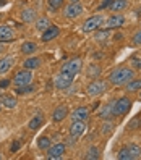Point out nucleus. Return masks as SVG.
<instances>
[{"label":"nucleus","instance_id":"nucleus-14","mask_svg":"<svg viewBox=\"0 0 141 160\" xmlns=\"http://www.w3.org/2000/svg\"><path fill=\"white\" fill-rule=\"evenodd\" d=\"M15 62H16V58L13 57V55H5V57L0 58V76L10 71L12 67L15 65Z\"/></svg>","mask_w":141,"mask_h":160},{"label":"nucleus","instance_id":"nucleus-46","mask_svg":"<svg viewBox=\"0 0 141 160\" xmlns=\"http://www.w3.org/2000/svg\"><path fill=\"white\" fill-rule=\"evenodd\" d=\"M127 2H128V0H127Z\"/></svg>","mask_w":141,"mask_h":160},{"label":"nucleus","instance_id":"nucleus-13","mask_svg":"<svg viewBox=\"0 0 141 160\" xmlns=\"http://www.w3.org/2000/svg\"><path fill=\"white\" fill-rule=\"evenodd\" d=\"M97 117L101 120H110L114 117V100H109L107 103L101 107V110L97 112Z\"/></svg>","mask_w":141,"mask_h":160},{"label":"nucleus","instance_id":"nucleus-39","mask_svg":"<svg viewBox=\"0 0 141 160\" xmlns=\"http://www.w3.org/2000/svg\"><path fill=\"white\" fill-rule=\"evenodd\" d=\"M10 84H12L10 79H0V89H7Z\"/></svg>","mask_w":141,"mask_h":160},{"label":"nucleus","instance_id":"nucleus-23","mask_svg":"<svg viewBox=\"0 0 141 160\" xmlns=\"http://www.w3.org/2000/svg\"><path fill=\"white\" fill-rule=\"evenodd\" d=\"M21 53H24V55H33L36 50H37V44L36 42H31V41H26V42H23L21 44Z\"/></svg>","mask_w":141,"mask_h":160},{"label":"nucleus","instance_id":"nucleus-43","mask_svg":"<svg viewBox=\"0 0 141 160\" xmlns=\"http://www.w3.org/2000/svg\"><path fill=\"white\" fill-rule=\"evenodd\" d=\"M138 92H139V99H141V89H139V91H138Z\"/></svg>","mask_w":141,"mask_h":160},{"label":"nucleus","instance_id":"nucleus-42","mask_svg":"<svg viewBox=\"0 0 141 160\" xmlns=\"http://www.w3.org/2000/svg\"><path fill=\"white\" fill-rule=\"evenodd\" d=\"M70 2H80V0H70Z\"/></svg>","mask_w":141,"mask_h":160},{"label":"nucleus","instance_id":"nucleus-9","mask_svg":"<svg viewBox=\"0 0 141 160\" xmlns=\"http://www.w3.org/2000/svg\"><path fill=\"white\" fill-rule=\"evenodd\" d=\"M125 24V16L122 13H112L107 20L104 21V26L107 29H118Z\"/></svg>","mask_w":141,"mask_h":160},{"label":"nucleus","instance_id":"nucleus-16","mask_svg":"<svg viewBox=\"0 0 141 160\" xmlns=\"http://www.w3.org/2000/svg\"><path fill=\"white\" fill-rule=\"evenodd\" d=\"M71 120H80V121H86L89 118V108L88 107H78L75 108L71 113L68 115Z\"/></svg>","mask_w":141,"mask_h":160},{"label":"nucleus","instance_id":"nucleus-35","mask_svg":"<svg viewBox=\"0 0 141 160\" xmlns=\"http://www.w3.org/2000/svg\"><path fill=\"white\" fill-rule=\"evenodd\" d=\"M109 31L110 29H107V28H106V29H101V28H99V29H96V31H94V32H96V39L97 41L107 39V37H109Z\"/></svg>","mask_w":141,"mask_h":160},{"label":"nucleus","instance_id":"nucleus-22","mask_svg":"<svg viewBox=\"0 0 141 160\" xmlns=\"http://www.w3.org/2000/svg\"><path fill=\"white\" fill-rule=\"evenodd\" d=\"M0 103L7 108H15L16 107V99L13 96H10V94H3V96H0Z\"/></svg>","mask_w":141,"mask_h":160},{"label":"nucleus","instance_id":"nucleus-19","mask_svg":"<svg viewBox=\"0 0 141 160\" xmlns=\"http://www.w3.org/2000/svg\"><path fill=\"white\" fill-rule=\"evenodd\" d=\"M34 23H36V24H34V26H36V29L39 31V32H44L47 28L52 24L50 20H49L47 16H39V18H36V21H34Z\"/></svg>","mask_w":141,"mask_h":160},{"label":"nucleus","instance_id":"nucleus-20","mask_svg":"<svg viewBox=\"0 0 141 160\" xmlns=\"http://www.w3.org/2000/svg\"><path fill=\"white\" fill-rule=\"evenodd\" d=\"M127 7H128V2H127V0H112L109 10H110L112 13H120L122 10H125Z\"/></svg>","mask_w":141,"mask_h":160},{"label":"nucleus","instance_id":"nucleus-32","mask_svg":"<svg viewBox=\"0 0 141 160\" xmlns=\"http://www.w3.org/2000/svg\"><path fill=\"white\" fill-rule=\"evenodd\" d=\"M127 147H128V150H130L131 157H133V160L141 157V147H139L138 144H128Z\"/></svg>","mask_w":141,"mask_h":160},{"label":"nucleus","instance_id":"nucleus-18","mask_svg":"<svg viewBox=\"0 0 141 160\" xmlns=\"http://www.w3.org/2000/svg\"><path fill=\"white\" fill-rule=\"evenodd\" d=\"M41 63H42V60H41L39 57H29V58H26V60L23 62V68L33 71V70H36V68H39Z\"/></svg>","mask_w":141,"mask_h":160},{"label":"nucleus","instance_id":"nucleus-33","mask_svg":"<svg viewBox=\"0 0 141 160\" xmlns=\"http://www.w3.org/2000/svg\"><path fill=\"white\" fill-rule=\"evenodd\" d=\"M112 131H114V123H110L109 120H104V123L101 126V133L102 134H110Z\"/></svg>","mask_w":141,"mask_h":160},{"label":"nucleus","instance_id":"nucleus-21","mask_svg":"<svg viewBox=\"0 0 141 160\" xmlns=\"http://www.w3.org/2000/svg\"><path fill=\"white\" fill-rule=\"evenodd\" d=\"M139 89H141V79H136V78H133V79H130V81L125 84V91H127L128 94L138 92Z\"/></svg>","mask_w":141,"mask_h":160},{"label":"nucleus","instance_id":"nucleus-28","mask_svg":"<svg viewBox=\"0 0 141 160\" xmlns=\"http://www.w3.org/2000/svg\"><path fill=\"white\" fill-rule=\"evenodd\" d=\"M88 76L89 78H94L96 79L97 76H101V67L97 63H91L89 67H88Z\"/></svg>","mask_w":141,"mask_h":160},{"label":"nucleus","instance_id":"nucleus-10","mask_svg":"<svg viewBox=\"0 0 141 160\" xmlns=\"http://www.w3.org/2000/svg\"><path fill=\"white\" fill-rule=\"evenodd\" d=\"M65 150H67V146L62 144V142H57V144H52L49 149L45 150L47 152V158H52V160H57V158H62Z\"/></svg>","mask_w":141,"mask_h":160},{"label":"nucleus","instance_id":"nucleus-12","mask_svg":"<svg viewBox=\"0 0 141 160\" xmlns=\"http://www.w3.org/2000/svg\"><path fill=\"white\" fill-rule=\"evenodd\" d=\"M41 34H42V36H41V41H42V42H50V41L57 39V37L60 36V28L55 26V24H50V26L47 28L44 32H41Z\"/></svg>","mask_w":141,"mask_h":160},{"label":"nucleus","instance_id":"nucleus-24","mask_svg":"<svg viewBox=\"0 0 141 160\" xmlns=\"http://www.w3.org/2000/svg\"><path fill=\"white\" fill-rule=\"evenodd\" d=\"M21 20L24 23H34L36 21V12L33 10V8H24V10L21 12Z\"/></svg>","mask_w":141,"mask_h":160},{"label":"nucleus","instance_id":"nucleus-44","mask_svg":"<svg viewBox=\"0 0 141 160\" xmlns=\"http://www.w3.org/2000/svg\"><path fill=\"white\" fill-rule=\"evenodd\" d=\"M0 160H2V152H0Z\"/></svg>","mask_w":141,"mask_h":160},{"label":"nucleus","instance_id":"nucleus-6","mask_svg":"<svg viewBox=\"0 0 141 160\" xmlns=\"http://www.w3.org/2000/svg\"><path fill=\"white\" fill-rule=\"evenodd\" d=\"M81 70H83V60L81 58H70V60L65 62L62 65V68H60V71L70 73V74H73V76H76Z\"/></svg>","mask_w":141,"mask_h":160},{"label":"nucleus","instance_id":"nucleus-36","mask_svg":"<svg viewBox=\"0 0 141 160\" xmlns=\"http://www.w3.org/2000/svg\"><path fill=\"white\" fill-rule=\"evenodd\" d=\"M47 3H49V8L52 12L59 10V8L63 5V0H47Z\"/></svg>","mask_w":141,"mask_h":160},{"label":"nucleus","instance_id":"nucleus-15","mask_svg":"<svg viewBox=\"0 0 141 160\" xmlns=\"http://www.w3.org/2000/svg\"><path fill=\"white\" fill-rule=\"evenodd\" d=\"M68 115H70L68 107H67V105H59L57 108L52 112V121H55V123H60V121H63Z\"/></svg>","mask_w":141,"mask_h":160},{"label":"nucleus","instance_id":"nucleus-40","mask_svg":"<svg viewBox=\"0 0 141 160\" xmlns=\"http://www.w3.org/2000/svg\"><path fill=\"white\" fill-rule=\"evenodd\" d=\"M20 146H21V144H20V141H15V142L10 146V150H12V152H16V150L20 149Z\"/></svg>","mask_w":141,"mask_h":160},{"label":"nucleus","instance_id":"nucleus-41","mask_svg":"<svg viewBox=\"0 0 141 160\" xmlns=\"http://www.w3.org/2000/svg\"><path fill=\"white\" fill-rule=\"evenodd\" d=\"M3 49H5V45H3V42H0V52H2Z\"/></svg>","mask_w":141,"mask_h":160},{"label":"nucleus","instance_id":"nucleus-30","mask_svg":"<svg viewBox=\"0 0 141 160\" xmlns=\"http://www.w3.org/2000/svg\"><path fill=\"white\" fill-rule=\"evenodd\" d=\"M130 67L133 68L135 71L136 70H141V53H136L130 58Z\"/></svg>","mask_w":141,"mask_h":160},{"label":"nucleus","instance_id":"nucleus-37","mask_svg":"<svg viewBox=\"0 0 141 160\" xmlns=\"http://www.w3.org/2000/svg\"><path fill=\"white\" fill-rule=\"evenodd\" d=\"M131 44L133 45H141V29H138L133 36H131Z\"/></svg>","mask_w":141,"mask_h":160},{"label":"nucleus","instance_id":"nucleus-4","mask_svg":"<svg viewBox=\"0 0 141 160\" xmlns=\"http://www.w3.org/2000/svg\"><path fill=\"white\" fill-rule=\"evenodd\" d=\"M104 16L102 15H92V16H89L86 21L83 23V26H81V29H83V32H94L96 29H99V28L104 24Z\"/></svg>","mask_w":141,"mask_h":160},{"label":"nucleus","instance_id":"nucleus-11","mask_svg":"<svg viewBox=\"0 0 141 160\" xmlns=\"http://www.w3.org/2000/svg\"><path fill=\"white\" fill-rule=\"evenodd\" d=\"M86 131V123L84 121H80V120H71V125H70V136L78 139L84 134Z\"/></svg>","mask_w":141,"mask_h":160},{"label":"nucleus","instance_id":"nucleus-31","mask_svg":"<svg viewBox=\"0 0 141 160\" xmlns=\"http://www.w3.org/2000/svg\"><path fill=\"white\" fill-rule=\"evenodd\" d=\"M117 158H118V160H133V157H131V154H130V150H128L127 146H125V147H122V149L118 150Z\"/></svg>","mask_w":141,"mask_h":160},{"label":"nucleus","instance_id":"nucleus-8","mask_svg":"<svg viewBox=\"0 0 141 160\" xmlns=\"http://www.w3.org/2000/svg\"><path fill=\"white\" fill-rule=\"evenodd\" d=\"M84 12V8L80 2H70L67 7H65V10H63V15L65 18H70V20H75V18H78L80 15H83Z\"/></svg>","mask_w":141,"mask_h":160},{"label":"nucleus","instance_id":"nucleus-25","mask_svg":"<svg viewBox=\"0 0 141 160\" xmlns=\"http://www.w3.org/2000/svg\"><path fill=\"white\" fill-rule=\"evenodd\" d=\"M42 121H44L42 113H37L36 117H33V118L29 120V123H28V128H29L31 131H36L37 128H39V126L42 125Z\"/></svg>","mask_w":141,"mask_h":160},{"label":"nucleus","instance_id":"nucleus-38","mask_svg":"<svg viewBox=\"0 0 141 160\" xmlns=\"http://www.w3.org/2000/svg\"><path fill=\"white\" fill-rule=\"evenodd\" d=\"M110 3H112V0H102V2L97 5V8H96V10H97V12L106 10V8H109V7H110Z\"/></svg>","mask_w":141,"mask_h":160},{"label":"nucleus","instance_id":"nucleus-7","mask_svg":"<svg viewBox=\"0 0 141 160\" xmlns=\"http://www.w3.org/2000/svg\"><path fill=\"white\" fill-rule=\"evenodd\" d=\"M31 81H33V73H31V70H26V68L20 70L13 76V79H12V82L15 84L16 88L18 86H26V84H31Z\"/></svg>","mask_w":141,"mask_h":160},{"label":"nucleus","instance_id":"nucleus-3","mask_svg":"<svg viewBox=\"0 0 141 160\" xmlns=\"http://www.w3.org/2000/svg\"><path fill=\"white\" fill-rule=\"evenodd\" d=\"M133 107V100L130 97H120L117 100H114V117H123Z\"/></svg>","mask_w":141,"mask_h":160},{"label":"nucleus","instance_id":"nucleus-2","mask_svg":"<svg viewBox=\"0 0 141 160\" xmlns=\"http://www.w3.org/2000/svg\"><path fill=\"white\" fill-rule=\"evenodd\" d=\"M109 81L107 79H92L89 84H88V88H86V94L89 97H99L102 96L104 92L109 91Z\"/></svg>","mask_w":141,"mask_h":160},{"label":"nucleus","instance_id":"nucleus-26","mask_svg":"<svg viewBox=\"0 0 141 160\" xmlns=\"http://www.w3.org/2000/svg\"><path fill=\"white\" fill-rule=\"evenodd\" d=\"M52 146V139L49 136H41L39 139H37V147H39L41 150H47Z\"/></svg>","mask_w":141,"mask_h":160},{"label":"nucleus","instance_id":"nucleus-45","mask_svg":"<svg viewBox=\"0 0 141 160\" xmlns=\"http://www.w3.org/2000/svg\"><path fill=\"white\" fill-rule=\"evenodd\" d=\"M0 108H2V103H0Z\"/></svg>","mask_w":141,"mask_h":160},{"label":"nucleus","instance_id":"nucleus-5","mask_svg":"<svg viewBox=\"0 0 141 160\" xmlns=\"http://www.w3.org/2000/svg\"><path fill=\"white\" fill-rule=\"evenodd\" d=\"M75 81V76L70 73H65V71H60L57 76H55L54 79V84H55V88L60 89V91H65V89H68L71 84Z\"/></svg>","mask_w":141,"mask_h":160},{"label":"nucleus","instance_id":"nucleus-27","mask_svg":"<svg viewBox=\"0 0 141 160\" xmlns=\"http://www.w3.org/2000/svg\"><path fill=\"white\" fill-rule=\"evenodd\" d=\"M84 158L86 160H99L101 158V154H99V149L97 147H89L86 150V155H84Z\"/></svg>","mask_w":141,"mask_h":160},{"label":"nucleus","instance_id":"nucleus-34","mask_svg":"<svg viewBox=\"0 0 141 160\" xmlns=\"http://www.w3.org/2000/svg\"><path fill=\"white\" fill-rule=\"evenodd\" d=\"M33 91H34V86H31V84H26V86H18L15 89V92L20 94V96H23V94H29Z\"/></svg>","mask_w":141,"mask_h":160},{"label":"nucleus","instance_id":"nucleus-1","mask_svg":"<svg viewBox=\"0 0 141 160\" xmlns=\"http://www.w3.org/2000/svg\"><path fill=\"white\" fill-rule=\"evenodd\" d=\"M135 78V70L131 67H118L112 70L107 76V81L112 86H125V84Z\"/></svg>","mask_w":141,"mask_h":160},{"label":"nucleus","instance_id":"nucleus-17","mask_svg":"<svg viewBox=\"0 0 141 160\" xmlns=\"http://www.w3.org/2000/svg\"><path fill=\"white\" fill-rule=\"evenodd\" d=\"M15 39V31L7 24H0V42H8Z\"/></svg>","mask_w":141,"mask_h":160},{"label":"nucleus","instance_id":"nucleus-29","mask_svg":"<svg viewBox=\"0 0 141 160\" xmlns=\"http://www.w3.org/2000/svg\"><path fill=\"white\" fill-rule=\"evenodd\" d=\"M141 128V117H135V118H131L128 121V125H127V129L128 131H135V129H139Z\"/></svg>","mask_w":141,"mask_h":160}]
</instances>
